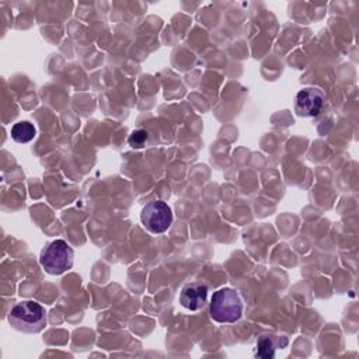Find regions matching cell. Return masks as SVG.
Masks as SVG:
<instances>
[{
    "instance_id": "1",
    "label": "cell",
    "mask_w": 359,
    "mask_h": 359,
    "mask_svg": "<svg viewBox=\"0 0 359 359\" xmlns=\"http://www.w3.org/2000/svg\"><path fill=\"white\" fill-rule=\"evenodd\" d=\"M8 323L17 331L36 334L46 327V311L38 302L24 300L11 307Z\"/></svg>"
},
{
    "instance_id": "2",
    "label": "cell",
    "mask_w": 359,
    "mask_h": 359,
    "mask_svg": "<svg viewBox=\"0 0 359 359\" xmlns=\"http://www.w3.org/2000/svg\"><path fill=\"white\" fill-rule=\"evenodd\" d=\"M209 311L217 323H236L243 314V303L234 289L222 287L213 293Z\"/></svg>"
},
{
    "instance_id": "3",
    "label": "cell",
    "mask_w": 359,
    "mask_h": 359,
    "mask_svg": "<svg viewBox=\"0 0 359 359\" xmlns=\"http://www.w3.org/2000/svg\"><path fill=\"white\" fill-rule=\"evenodd\" d=\"M74 252L65 240L49 243L39 255L41 266L50 275H62L73 266Z\"/></svg>"
},
{
    "instance_id": "4",
    "label": "cell",
    "mask_w": 359,
    "mask_h": 359,
    "mask_svg": "<svg viewBox=\"0 0 359 359\" xmlns=\"http://www.w3.org/2000/svg\"><path fill=\"white\" fill-rule=\"evenodd\" d=\"M140 220L144 229L153 234H160L168 230L172 223V212L170 206L160 201H150L146 203L140 213Z\"/></svg>"
},
{
    "instance_id": "5",
    "label": "cell",
    "mask_w": 359,
    "mask_h": 359,
    "mask_svg": "<svg viewBox=\"0 0 359 359\" xmlns=\"http://www.w3.org/2000/svg\"><path fill=\"white\" fill-rule=\"evenodd\" d=\"M325 104L324 93L317 87H306L296 94L294 109L300 116H317Z\"/></svg>"
},
{
    "instance_id": "6",
    "label": "cell",
    "mask_w": 359,
    "mask_h": 359,
    "mask_svg": "<svg viewBox=\"0 0 359 359\" xmlns=\"http://www.w3.org/2000/svg\"><path fill=\"white\" fill-rule=\"evenodd\" d=\"M206 299H208V286L202 282H194L184 286L180 294V303L191 311H196L202 309L206 303Z\"/></svg>"
},
{
    "instance_id": "7",
    "label": "cell",
    "mask_w": 359,
    "mask_h": 359,
    "mask_svg": "<svg viewBox=\"0 0 359 359\" xmlns=\"http://www.w3.org/2000/svg\"><path fill=\"white\" fill-rule=\"evenodd\" d=\"M287 345L286 337L279 335H261L257 341L255 356L269 359L275 356V351L278 348H285Z\"/></svg>"
},
{
    "instance_id": "8",
    "label": "cell",
    "mask_w": 359,
    "mask_h": 359,
    "mask_svg": "<svg viewBox=\"0 0 359 359\" xmlns=\"http://www.w3.org/2000/svg\"><path fill=\"white\" fill-rule=\"evenodd\" d=\"M35 128L28 121H20L11 128V139L17 143H28L35 137Z\"/></svg>"
},
{
    "instance_id": "9",
    "label": "cell",
    "mask_w": 359,
    "mask_h": 359,
    "mask_svg": "<svg viewBox=\"0 0 359 359\" xmlns=\"http://www.w3.org/2000/svg\"><path fill=\"white\" fill-rule=\"evenodd\" d=\"M147 137H149V133L144 129H137L132 132V135L128 139V143L135 149H140L147 142Z\"/></svg>"
}]
</instances>
